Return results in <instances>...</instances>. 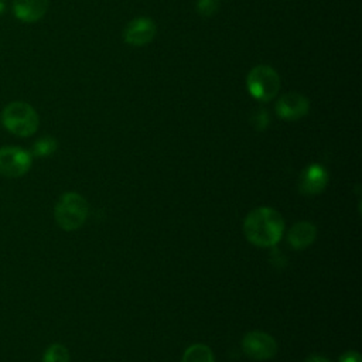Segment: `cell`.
I'll return each instance as SVG.
<instances>
[{
    "instance_id": "obj_1",
    "label": "cell",
    "mask_w": 362,
    "mask_h": 362,
    "mask_svg": "<svg viewBox=\"0 0 362 362\" xmlns=\"http://www.w3.org/2000/svg\"><path fill=\"white\" fill-rule=\"evenodd\" d=\"M284 219L270 206H257L250 211L243 222L246 239L259 247L274 246L283 235Z\"/></svg>"
},
{
    "instance_id": "obj_2",
    "label": "cell",
    "mask_w": 362,
    "mask_h": 362,
    "mask_svg": "<svg viewBox=\"0 0 362 362\" xmlns=\"http://www.w3.org/2000/svg\"><path fill=\"white\" fill-rule=\"evenodd\" d=\"M1 122L4 127L20 137L31 136L37 132L40 119L35 109L21 100L8 103L1 113Z\"/></svg>"
},
{
    "instance_id": "obj_3",
    "label": "cell",
    "mask_w": 362,
    "mask_h": 362,
    "mask_svg": "<svg viewBox=\"0 0 362 362\" xmlns=\"http://www.w3.org/2000/svg\"><path fill=\"white\" fill-rule=\"evenodd\" d=\"M88 212L89 205L81 194L65 192L55 205L54 216L59 228L64 230H75L85 223Z\"/></svg>"
},
{
    "instance_id": "obj_4",
    "label": "cell",
    "mask_w": 362,
    "mask_h": 362,
    "mask_svg": "<svg viewBox=\"0 0 362 362\" xmlns=\"http://www.w3.org/2000/svg\"><path fill=\"white\" fill-rule=\"evenodd\" d=\"M246 86L255 99L260 102H269L279 93L280 78L272 66L257 65L247 74Z\"/></svg>"
},
{
    "instance_id": "obj_5",
    "label": "cell",
    "mask_w": 362,
    "mask_h": 362,
    "mask_svg": "<svg viewBox=\"0 0 362 362\" xmlns=\"http://www.w3.org/2000/svg\"><path fill=\"white\" fill-rule=\"evenodd\" d=\"M31 167V154L14 146L0 148V175L4 177H21Z\"/></svg>"
},
{
    "instance_id": "obj_6",
    "label": "cell",
    "mask_w": 362,
    "mask_h": 362,
    "mask_svg": "<svg viewBox=\"0 0 362 362\" xmlns=\"http://www.w3.org/2000/svg\"><path fill=\"white\" fill-rule=\"evenodd\" d=\"M242 349L252 359L266 361L276 355L277 342L263 331H250L242 339Z\"/></svg>"
},
{
    "instance_id": "obj_7",
    "label": "cell",
    "mask_w": 362,
    "mask_h": 362,
    "mask_svg": "<svg viewBox=\"0 0 362 362\" xmlns=\"http://www.w3.org/2000/svg\"><path fill=\"white\" fill-rule=\"evenodd\" d=\"M156 33V23L150 17H137L126 25L123 31V38L129 45L143 47L153 41Z\"/></svg>"
},
{
    "instance_id": "obj_8",
    "label": "cell",
    "mask_w": 362,
    "mask_h": 362,
    "mask_svg": "<svg viewBox=\"0 0 362 362\" xmlns=\"http://www.w3.org/2000/svg\"><path fill=\"white\" fill-rule=\"evenodd\" d=\"M308 110V99L298 92H287L276 103V113L284 120H298L304 117Z\"/></svg>"
},
{
    "instance_id": "obj_9",
    "label": "cell",
    "mask_w": 362,
    "mask_h": 362,
    "mask_svg": "<svg viewBox=\"0 0 362 362\" xmlns=\"http://www.w3.org/2000/svg\"><path fill=\"white\" fill-rule=\"evenodd\" d=\"M328 184V171L320 164L307 165L298 177V191L303 195H317Z\"/></svg>"
},
{
    "instance_id": "obj_10",
    "label": "cell",
    "mask_w": 362,
    "mask_h": 362,
    "mask_svg": "<svg viewBox=\"0 0 362 362\" xmlns=\"http://www.w3.org/2000/svg\"><path fill=\"white\" fill-rule=\"evenodd\" d=\"M49 0H13V14L23 23H35L44 17Z\"/></svg>"
},
{
    "instance_id": "obj_11",
    "label": "cell",
    "mask_w": 362,
    "mask_h": 362,
    "mask_svg": "<svg viewBox=\"0 0 362 362\" xmlns=\"http://www.w3.org/2000/svg\"><path fill=\"white\" fill-rule=\"evenodd\" d=\"M317 238V228L308 221H300L291 226L287 233V242L293 249H305Z\"/></svg>"
},
{
    "instance_id": "obj_12",
    "label": "cell",
    "mask_w": 362,
    "mask_h": 362,
    "mask_svg": "<svg viewBox=\"0 0 362 362\" xmlns=\"http://www.w3.org/2000/svg\"><path fill=\"white\" fill-rule=\"evenodd\" d=\"M181 362H215V359L208 345L194 344L187 348Z\"/></svg>"
},
{
    "instance_id": "obj_13",
    "label": "cell",
    "mask_w": 362,
    "mask_h": 362,
    "mask_svg": "<svg viewBox=\"0 0 362 362\" xmlns=\"http://www.w3.org/2000/svg\"><path fill=\"white\" fill-rule=\"evenodd\" d=\"M42 362H69V352L61 344H52L47 348Z\"/></svg>"
},
{
    "instance_id": "obj_14",
    "label": "cell",
    "mask_w": 362,
    "mask_h": 362,
    "mask_svg": "<svg viewBox=\"0 0 362 362\" xmlns=\"http://www.w3.org/2000/svg\"><path fill=\"white\" fill-rule=\"evenodd\" d=\"M58 144L57 140L51 136H44L41 139H38L34 146H33V154L38 156V157H45L52 154L57 150Z\"/></svg>"
},
{
    "instance_id": "obj_15",
    "label": "cell",
    "mask_w": 362,
    "mask_h": 362,
    "mask_svg": "<svg viewBox=\"0 0 362 362\" xmlns=\"http://www.w3.org/2000/svg\"><path fill=\"white\" fill-rule=\"evenodd\" d=\"M250 123H252V126L256 130H259V132L264 130L267 127V124H269V113H267V110L262 109V107L255 109L252 112V115H250Z\"/></svg>"
},
{
    "instance_id": "obj_16",
    "label": "cell",
    "mask_w": 362,
    "mask_h": 362,
    "mask_svg": "<svg viewBox=\"0 0 362 362\" xmlns=\"http://www.w3.org/2000/svg\"><path fill=\"white\" fill-rule=\"evenodd\" d=\"M219 6H221L219 0H198L197 11L202 17H211L219 10Z\"/></svg>"
},
{
    "instance_id": "obj_17",
    "label": "cell",
    "mask_w": 362,
    "mask_h": 362,
    "mask_svg": "<svg viewBox=\"0 0 362 362\" xmlns=\"http://www.w3.org/2000/svg\"><path fill=\"white\" fill-rule=\"evenodd\" d=\"M339 362H362L359 352L348 351L339 356Z\"/></svg>"
},
{
    "instance_id": "obj_18",
    "label": "cell",
    "mask_w": 362,
    "mask_h": 362,
    "mask_svg": "<svg viewBox=\"0 0 362 362\" xmlns=\"http://www.w3.org/2000/svg\"><path fill=\"white\" fill-rule=\"evenodd\" d=\"M304 362H331V361H328V359H325V358H322V356H317V355H313V356L307 358Z\"/></svg>"
},
{
    "instance_id": "obj_19",
    "label": "cell",
    "mask_w": 362,
    "mask_h": 362,
    "mask_svg": "<svg viewBox=\"0 0 362 362\" xmlns=\"http://www.w3.org/2000/svg\"><path fill=\"white\" fill-rule=\"evenodd\" d=\"M4 8H6V3L4 0H0V14L4 11Z\"/></svg>"
}]
</instances>
